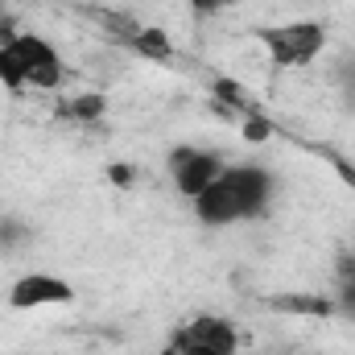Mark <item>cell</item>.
<instances>
[{"instance_id":"cell-2","label":"cell","mask_w":355,"mask_h":355,"mask_svg":"<svg viewBox=\"0 0 355 355\" xmlns=\"http://www.w3.org/2000/svg\"><path fill=\"white\" fill-rule=\"evenodd\" d=\"M62 58L50 42L33 37V33H17L8 42H0V83L12 91L21 87H37V91H54L62 87Z\"/></svg>"},{"instance_id":"cell-7","label":"cell","mask_w":355,"mask_h":355,"mask_svg":"<svg viewBox=\"0 0 355 355\" xmlns=\"http://www.w3.org/2000/svg\"><path fill=\"white\" fill-rule=\"evenodd\" d=\"M124 46H132L141 58H153V62H170V54H174V50H170V37H166L157 25H137Z\"/></svg>"},{"instance_id":"cell-12","label":"cell","mask_w":355,"mask_h":355,"mask_svg":"<svg viewBox=\"0 0 355 355\" xmlns=\"http://www.w3.org/2000/svg\"><path fill=\"white\" fill-rule=\"evenodd\" d=\"M272 137V124H268L261 112H252V116H244V141H252V145H261Z\"/></svg>"},{"instance_id":"cell-17","label":"cell","mask_w":355,"mask_h":355,"mask_svg":"<svg viewBox=\"0 0 355 355\" xmlns=\"http://www.w3.org/2000/svg\"><path fill=\"white\" fill-rule=\"evenodd\" d=\"M107 178H112L116 186H128V182H132V170H128V166H112V170H107Z\"/></svg>"},{"instance_id":"cell-15","label":"cell","mask_w":355,"mask_h":355,"mask_svg":"<svg viewBox=\"0 0 355 355\" xmlns=\"http://www.w3.org/2000/svg\"><path fill=\"white\" fill-rule=\"evenodd\" d=\"M162 355H244V352H207V347H190V343L170 339V343L162 347Z\"/></svg>"},{"instance_id":"cell-14","label":"cell","mask_w":355,"mask_h":355,"mask_svg":"<svg viewBox=\"0 0 355 355\" xmlns=\"http://www.w3.org/2000/svg\"><path fill=\"white\" fill-rule=\"evenodd\" d=\"M335 285H355V252H339V261H335Z\"/></svg>"},{"instance_id":"cell-11","label":"cell","mask_w":355,"mask_h":355,"mask_svg":"<svg viewBox=\"0 0 355 355\" xmlns=\"http://www.w3.org/2000/svg\"><path fill=\"white\" fill-rule=\"evenodd\" d=\"M25 223L21 219H0V252H8V248H21L25 244Z\"/></svg>"},{"instance_id":"cell-9","label":"cell","mask_w":355,"mask_h":355,"mask_svg":"<svg viewBox=\"0 0 355 355\" xmlns=\"http://www.w3.org/2000/svg\"><path fill=\"white\" fill-rule=\"evenodd\" d=\"M103 112H107V99H103L99 91L75 95V99H67V103L58 107V116H62V120H75V124H95Z\"/></svg>"},{"instance_id":"cell-1","label":"cell","mask_w":355,"mask_h":355,"mask_svg":"<svg viewBox=\"0 0 355 355\" xmlns=\"http://www.w3.org/2000/svg\"><path fill=\"white\" fill-rule=\"evenodd\" d=\"M272 198V178L265 166H223V174L215 178L198 198H194V219L202 227H232V223H248L261 219Z\"/></svg>"},{"instance_id":"cell-10","label":"cell","mask_w":355,"mask_h":355,"mask_svg":"<svg viewBox=\"0 0 355 355\" xmlns=\"http://www.w3.org/2000/svg\"><path fill=\"white\" fill-rule=\"evenodd\" d=\"M215 95H219L223 103H232L236 112H244V116H252V112H257V99L240 87V83H232V79H215Z\"/></svg>"},{"instance_id":"cell-13","label":"cell","mask_w":355,"mask_h":355,"mask_svg":"<svg viewBox=\"0 0 355 355\" xmlns=\"http://www.w3.org/2000/svg\"><path fill=\"white\" fill-rule=\"evenodd\" d=\"M331 302H335V314H343V318L355 322V285H339V293Z\"/></svg>"},{"instance_id":"cell-16","label":"cell","mask_w":355,"mask_h":355,"mask_svg":"<svg viewBox=\"0 0 355 355\" xmlns=\"http://www.w3.org/2000/svg\"><path fill=\"white\" fill-rule=\"evenodd\" d=\"M227 4H236V0H190V8H194L198 17H211V12H219V8H227Z\"/></svg>"},{"instance_id":"cell-6","label":"cell","mask_w":355,"mask_h":355,"mask_svg":"<svg viewBox=\"0 0 355 355\" xmlns=\"http://www.w3.org/2000/svg\"><path fill=\"white\" fill-rule=\"evenodd\" d=\"M178 343H190V347H207V352H240V331L219 318V314H198L190 318L186 327L174 331Z\"/></svg>"},{"instance_id":"cell-18","label":"cell","mask_w":355,"mask_h":355,"mask_svg":"<svg viewBox=\"0 0 355 355\" xmlns=\"http://www.w3.org/2000/svg\"><path fill=\"white\" fill-rule=\"evenodd\" d=\"M343 87L355 95V58H352V62H343Z\"/></svg>"},{"instance_id":"cell-5","label":"cell","mask_w":355,"mask_h":355,"mask_svg":"<svg viewBox=\"0 0 355 355\" xmlns=\"http://www.w3.org/2000/svg\"><path fill=\"white\" fill-rule=\"evenodd\" d=\"M67 302H75V289L54 272H21L8 289L12 310H46V306H67Z\"/></svg>"},{"instance_id":"cell-8","label":"cell","mask_w":355,"mask_h":355,"mask_svg":"<svg viewBox=\"0 0 355 355\" xmlns=\"http://www.w3.org/2000/svg\"><path fill=\"white\" fill-rule=\"evenodd\" d=\"M272 306L285 310V314H310V318L335 314V302L331 297H318V293H281V297H272Z\"/></svg>"},{"instance_id":"cell-3","label":"cell","mask_w":355,"mask_h":355,"mask_svg":"<svg viewBox=\"0 0 355 355\" xmlns=\"http://www.w3.org/2000/svg\"><path fill=\"white\" fill-rule=\"evenodd\" d=\"M257 42L268 50V58L285 71L293 67H310L322 46H327V29L318 21H289V25H265L257 29Z\"/></svg>"},{"instance_id":"cell-4","label":"cell","mask_w":355,"mask_h":355,"mask_svg":"<svg viewBox=\"0 0 355 355\" xmlns=\"http://www.w3.org/2000/svg\"><path fill=\"white\" fill-rule=\"evenodd\" d=\"M223 174V157L211 153V149H194V145H178L170 153V178H174V190L182 198H198L215 178Z\"/></svg>"}]
</instances>
